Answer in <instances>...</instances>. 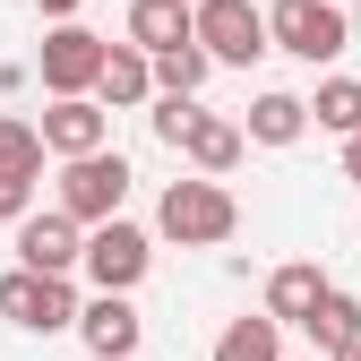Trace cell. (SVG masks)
I'll use <instances>...</instances> for the list:
<instances>
[{"label": "cell", "mask_w": 361, "mask_h": 361, "mask_svg": "<svg viewBox=\"0 0 361 361\" xmlns=\"http://www.w3.org/2000/svg\"><path fill=\"white\" fill-rule=\"evenodd\" d=\"M35 138H43V155H95V147H112V112L95 95H52V112L35 121Z\"/></svg>", "instance_id": "cell-8"}, {"label": "cell", "mask_w": 361, "mask_h": 361, "mask_svg": "<svg viewBox=\"0 0 361 361\" xmlns=\"http://www.w3.org/2000/svg\"><path fill=\"white\" fill-rule=\"evenodd\" d=\"M353 43V26H344V0H276L267 9V52H293V61H336Z\"/></svg>", "instance_id": "cell-2"}, {"label": "cell", "mask_w": 361, "mask_h": 361, "mask_svg": "<svg viewBox=\"0 0 361 361\" xmlns=\"http://www.w3.org/2000/svg\"><path fill=\"white\" fill-rule=\"evenodd\" d=\"M301 327H310V344H319V353H336V344H353V336H361V301L327 284L319 301H310V319H301Z\"/></svg>", "instance_id": "cell-17"}, {"label": "cell", "mask_w": 361, "mask_h": 361, "mask_svg": "<svg viewBox=\"0 0 361 361\" xmlns=\"http://www.w3.org/2000/svg\"><path fill=\"white\" fill-rule=\"evenodd\" d=\"M43 18H78V0H43Z\"/></svg>", "instance_id": "cell-24"}, {"label": "cell", "mask_w": 361, "mask_h": 361, "mask_svg": "<svg viewBox=\"0 0 361 361\" xmlns=\"http://www.w3.org/2000/svg\"><path fill=\"white\" fill-rule=\"evenodd\" d=\"M129 43H138V52L190 43V0H129Z\"/></svg>", "instance_id": "cell-14"}, {"label": "cell", "mask_w": 361, "mask_h": 361, "mask_svg": "<svg viewBox=\"0 0 361 361\" xmlns=\"http://www.w3.org/2000/svg\"><path fill=\"white\" fill-rule=\"evenodd\" d=\"M0 319L26 327V336H61V327H78V293H69V276L9 267V276H0Z\"/></svg>", "instance_id": "cell-4"}, {"label": "cell", "mask_w": 361, "mask_h": 361, "mask_svg": "<svg viewBox=\"0 0 361 361\" xmlns=\"http://www.w3.org/2000/svg\"><path fill=\"white\" fill-rule=\"evenodd\" d=\"M215 361H284V327L276 319H233L215 336Z\"/></svg>", "instance_id": "cell-19"}, {"label": "cell", "mask_w": 361, "mask_h": 361, "mask_svg": "<svg viewBox=\"0 0 361 361\" xmlns=\"http://www.w3.org/2000/svg\"><path fill=\"white\" fill-rule=\"evenodd\" d=\"M233 224H241V207H233V190H224L215 172L172 180L164 207H155V233H164V241H180V250H215V241H233Z\"/></svg>", "instance_id": "cell-1"}, {"label": "cell", "mask_w": 361, "mask_h": 361, "mask_svg": "<svg viewBox=\"0 0 361 361\" xmlns=\"http://www.w3.org/2000/svg\"><path fill=\"white\" fill-rule=\"evenodd\" d=\"M344 172L361 180V129H353V138H344Z\"/></svg>", "instance_id": "cell-22"}, {"label": "cell", "mask_w": 361, "mask_h": 361, "mask_svg": "<svg viewBox=\"0 0 361 361\" xmlns=\"http://www.w3.org/2000/svg\"><path fill=\"white\" fill-rule=\"evenodd\" d=\"M147 69H155V95H198L215 61L198 52V43H164V52H147Z\"/></svg>", "instance_id": "cell-18"}, {"label": "cell", "mask_w": 361, "mask_h": 361, "mask_svg": "<svg viewBox=\"0 0 361 361\" xmlns=\"http://www.w3.org/2000/svg\"><path fill=\"white\" fill-rule=\"evenodd\" d=\"M327 293V276H319V258H284L276 276H267V319L276 327H301L310 319V301Z\"/></svg>", "instance_id": "cell-13"}, {"label": "cell", "mask_w": 361, "mask_h": 361, "mask_svg": "<svg viewBox=\"0 0 361 361\" xmlns=\"http://www.w3.org/2000/svg\"><path fill=\"white\" fill-rule=\"evenodd\" d=\"M147 95H155V69H147V52H138V43H104L95 104H104V112H138Z\"/></svg>", "instance_id": "cell-12"}, {"label": "cell", "mask_w": 361, "mask_h": 361, "mask_svg": "<svg viewBox=\"0 0 361 361\" xmlns=\"http://www.w3.org/2000/svg\"><path fill=\"white\" fill-rule=\"evenodd\" d=\"M78 336H86V353H95V361H121V353H138L147 319L129 310V293H95V301L78 310Z\"/></svg>", "instance_id": "cell-11"}, {"label": "cell", "mask_w": 361, "mask_h": 361, "mask_svg": "<svg viewBox=\"0 0 361 361\" xmlns=\"http://www.w3.org/2000/svg\"><path fill=\"white\" fill-rule=\"evenodd\" d=\"M121 361H138V353H121Z\"/></svg>", "instance_id": "cell-25"}, {"label": "cell", "mask_w": 361, "mask_h": 361, "mask_svg": "<svg viewBox=\"0 0 361 361\" xmlns=\"http://www.w3.org/2000/svg\"><path fill=\"white\" fill-rule=\"evenodd\" d=\"M190 43L207 61L250 69L267 52V9H258V0H190Z\"/></svg>", "instance_id": "cell-3"}, {"label": "cell", "mask_w": 361, "mask_h": 361, "mask_svg": "<svg viewBox=\"0 0 361 361\" xmlns=\"http://www.w3.org/2000/svg\"><path fill=\"white\" fill-rule=\"evenodd\" d=\"M301 104H310V121H319V129L353 138V129H361V78H327L319 95H301Z\"/></svg>", "instance_id": "cell-20"}, {"label": "cell", "mask_w": 361, "mask_h": 361, "mask_svg": "<svg viewBox=\"0 0 361 361\" xmlns=\"http://www.w3.org/2000/svg\"><path fill=\"white\" fill-rule=\"evenodd\" d=\"M78 250H86V224L78 215H18V267H43V276H69L78 267Z\"/></svg>", "instance_id": "cell-10"}, {"label": "cell", "mask_w": 361, "mask_h": 361, "mask_svg": "<svg viewBox=\"0 0 361 361\" xmlns=\"http://www.w3.org/2000/svg\"><path fill=\"white\" fill-rule=\"evenodd\" d=\"M78 267L95 276V293H129L155 267V241L138 233L129 215H104V224H86V250H78Z\"/></svg>", "instance_id": "cell-5"}, {"label": "cell", "mask_w": 361, "mask_h": 361, "mask_svg": "<svg viewBox=\"0 0 361 361\" xmlns=\"http://www.w3.org/2000/svg\"><path fill=\"white\" fill-rule=\"evenodd\" d=\"M95 69H104V35H86L78 18H61L43 35V52H35V78L52 95H95Z\"/></svg>", "instance_id": "cell-7"}, {"label": "cell", "mask_w": 361, "mask_h": 361, "mask_svg": "<svg viewBox=\"0 0 361 361\" xmlns=\"http://www.w3.org/2000/svg\"><path fill=\"white\" fill-rule=\"evenodd\" d=\"M35 180H43V138H35V121H0V224L26 215Z\"/></svg>", "instance_id": "cell-9"}, {"label": "cell", "mask_w": 361, "mask_h": 361, "mask_svg": "<svg viewBox=\"0 0 361 361\" xmlns=\"http://www.w3.org/2000/svg\"><path fill=\"white\" fill-rule=\"evenodd\" d=\"M190 121H198V95H155V138H164V147L190 138Z\"/></svg>", "instance_id": "cell-21"}, {"label": "cell", "mask_w": 361, "mask_h": 361, "mask_svg": "<svg viewBox=\"0 0 361 361\" xmlns=\"http://www.w3.org/2000/svg\"><path fill=\"white\" fill-rule=\"evenodd\" d=\"M121 198H129V164H121L112 147H95V155H61V215L104 224V215H121Z\"/></svg>", "instance_id": "cell-6"}, {"label": "cell", "mask_w": 361, "mask_h": 361, "mask_svg": "<svg viewBox=\"0 0 361 361\" xmlns=\"http://www.w3.org/2000/svg\"><path fill=\"white\" fill-rule=\"evenodd\" d=\"M301 129H310V104H301V95H258L250 121H241V138H258V147H293Z\"/></svg>", "instance_id": "cell-16"}, {"label": "cell", "mask_w": 361, "mask_h": 361, "mask_svg": "<svg viewBox=\"0 0 361 361\" xmlns=\"http://www.w3.org/2000/svg\"><path fill=\"white\" fill-rule=\"evenodd\" d=\"M241 147H250V138H241V129H233V121H207V112L190 121V138H180V155H190L198 172H215V180H224V172H233V164H241Z\"/></svg>", "instance_id": "cell-15"}, {"label": "cell", "mask_w": 361, "mask_h": 361, "mask_svg": "<svg viewBox=\"0 0 361 361\" xmlns=\"http://www.w3.org/2000/svg\"><path fill=\"white\" fill-rule=\"evenodd\" d=\"M319 361H361V336H353V344H336V353H319Z\"/></svg>", "instance_id": "cell-23"}]
</instances>
